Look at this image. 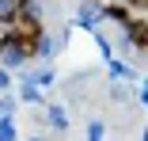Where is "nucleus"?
Returning a JSON list of instances; mask_svg holds the SVG:
<instances>
[{
	"label": "nucleus",
	"mask_w": 148,
	"mask_h": 141,
	"mask_svg": "<svg viewBox=\"0 0 148 141\" xmlns=\"http://www.w3.org/2000/svg\"><path fill=\"white\" fill-rule=\"evenodd\" d=\"M31 141H42V137H31Z\"/></svg>",
	"instance_id": "f03ea898"
},
{
	"label": "nucleus",
	"mask_w": 148,
	"mask_h": 141,
	"mask_svg": "<svg viewBox=\"0 0 148 141\" xmlns=\"http://www.w3.org/2000/svg\"><path fill=\"white\" fill-rule=\"evenodd\" d=\"M0 141H15V122L12 118H0Z\"/></svg>",
	"instance_id": "f257e3e1"
}]
</instances>
